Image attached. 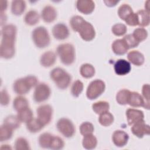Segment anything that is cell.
Returning <instances> with one entry per match:
<instances>
[{
    "instance_id": "cell-17",
    "label": "cell",
    "mask_w": 150,
    "mask_h": 150,
    "mask_svg": "<svg viewBox=\"0 0 150 150\" xmlns=\"http://www.w3.org/2000/svg\"><path fill=\"white\" fill-rule=\"evenodd\" d=\"M76 8L80 12L88 15L93 12L95 4L91 0H79L76 2Z\"/></svg>"
},
{
    "instance_id": "cell-19",
    "label": "cell",
    "mask_w": 150,
    "mask_h": 150,
    "mask_svg": "<svg viewBox=\"0 0 150 150\" xmlns=\"http://www.w3.org/2000/svg\"><path fill=\"white\" fill-rule=\"evenodd\" d=\"M56 60V54L53 51H47L43 53L40 59V64L45 67L53 66Z\"/></svg>"
},
{
    "instance_id": "cell-25",
    "label": "cell",
    "mask_w": 150,
    "mask_h": 150,
    "mask_svg": "<svg viewBox=\"0 0 150 150\" xmlns=\"http://www.w3.org/2000/svg\"><path fill=\"white\" fill-rule=\"evenodd\" d=\"M138 25L144 27L149 25V12H148L145 10H139L137 12Z\"/></svg>"
},
{
    "instance_id": "cell-1",
    "label": "cell",
    "mask_w": 150,
    "mask_h": 150,
    "mask_svg": "<svg viewBox=\"0 0 150 150\" xmlns=\"http://www.w3.org/2000/svg\"><path fill=\"white\" fill-rule=\"evenodd\" d=\"M70 25L72 29L77 32L84 40L91 41L95 38L96 31L93 26L83 17L79 15L73 16L70 20Z\"/></svg>"
},
{
    "instance_id": "cell-18",
    "label": "cell",
    "mask_w": 150,
    "mask_h": 150,
    "mask_svg": "<svg viewBox=\"0 0 150 150\" xmlns=\"http://www.w3.org/2000/svg\"><path fill=\"white\" fill-rule=\"evenodd\" d=\"M41 17L46 23H49L53 22L57 17V12L56 9L51 5L46 6L42 11Z\"/></svg>"
},
{
    "instance_id": "cell-26",
    "label": "cell",
    "mask_w": 150,
    "mask_h": 150,
    "mask_svg": "<svg viewBox=\"0 0 150 150\" xmlns=\"http://www.w3.org/2000/svg\"><path fill=\"white\" fill-rule=\"evenodd\" d=\"M80 73L82 77L86 79H89L94 76L96 70L93 65L89 63H85L81 66Z\"/></svg>"
},
{
    "instance_id": "cell-2",
    "label": "cell",
    "mask_w": 150,
    "mask_h": 150,
    "mask_svg": "<svg viewBox=\"0 0 150 150\" xmlns=\"http://www.w3.org/2000/svg\"><path fill=\"white\" fill-rule=\"evenodd\" d=\"M38 80L36 76L29 75L17 79L13 84L14 92L19 95L26 94L30 89L38 85Z\"/></svg>"
},
{
    "instance_id": "cell-40",
    "label": "cell",
    "mask_w": 150,
    "mask_h": 150,
    "mask_svg": "<svg viewBox=\"0 0 150 150\" xmlns=\"http://www.w3.org/2000/svg\"><path fill=\"white\" fill-rule=\"evenodd\" d=\"M111 31L114 35L121 36L126 33L127 31V28L124 24L118 23L112 26Z\"/></svg>"
},
{
    "instance_id": "cell-4",
    "label": "cell",
    "mask_w": 150,
    "mask_h": 150,
    "mask_svg": "<svg viewBox=\"0 0 150 150\" xmlns=\"http://www.w3.org/2000/svg\"><path fill=\"white\" fill-rule=\"evenodd\" d=\"M50 77L54 82L56 86L61 90L67 88L69 86L71 80V76L60 67L53 69L50 71Z\"/></svg>"
},
{
    "instance_id": "cell-23",
    "label": "cell",
    "mask_w": 150,
    "mask_h": 150,
    "mask_svg": "<svg viewBox=\"0 0 150 150\" xmlns=\"http://www.w3.org/2000/svg\"><path fill=\"white\" fill-rule=\"evenodd\" d=\"M40 19V16L38 12L35 10H30L28 11L25 17L24 21L28 25L33 26L38 23Z\"/></svg>"
},
{
    "instance_id": "cell-34",
    "label": "cell",
    "mask_w": 150,
    "mask_h": 150,
    "mask_svg": "<svg viewBox=\"0 0 150 150\" xmlns=\"http://www.w3.org/2000/svg\"><path fill=\"white\" fill-rule=\"evenodd\" d=\"M132 12H134L132 8L128 4H126L121 5L118 10V15L119 17L124 21Z\"/></svg>"
},
{
    "instance_id": "cell-46",
    "label": "cell",
    "mask_w": 150,
    "mask_h": 150,
    "mask_svg": "<svg viewBox=\"0 0 150 150\" xmlns=\"http://www.w3.org/2000/svg\"><path fill=\"white\" fill-rule=\"evenodd\" d=\"M104 4H105L106 6H109V7H112L114 6L119 2V1H114V0H106L104 1Z\"/></svg>"
},
{
    "instance_id": "cell-3",
    "label": "cell",
    "mask_w": 150,
    "mask_h": 150,
    "mask_svg": "<svg viewBox=\"0 0 150 150\" xmlns=\"http://www.w3.org/2000/svg\"><path fill=\"white\" fill-rule=\"evenodd\" d=\"M16 36L8 34L1 35L2 40L0 45V54L2 58L9 59L13 57L15 55Z\"/></svg>"
},
{
    "instance_id": "cell-47",
    "label": "cell",
    "mask_w": 150,
    "mask_h": 150,
    "mask_svg": "<svg viewBox=\"0 0 150 150\" xmlns=\"http://www.w3.org/2000/svg\"><path fill=\"white\" fill-rule=\"evenodd\" d=\"M1 12H3L4 11L6 10L7 8V1H1Z\"/></svg>"
},
{
    "instance_id": "cell-33",
    "label": "cell",
    "mask_w": 150,
    "mask_h": 150,
    "mask_svg": "<svg viewBox=\"0 0 150 150\" xmlns=\"http://www.w3.org/2000/svg\"><path fill=\"white\" fill-rule=\"evenodd\" d=\"M99 123L104 127H108L114 122V116L109 111L105 112L100 114L98 118Z\"/></svg>"
},
{
    "instance_id": "cell-21",
    "label": "cell",
    "mask_w": 150,
    "mask_h": 150,
    "mask_svg": "<svg viewBox=\"0 0 150 150\" xmlns=\"http://www.w3.org/2000/svg\"><path fill=\"white\" fill-rule=\"evenodd\" d=\"M111 48L113 52L117 55H123L125 54L129 49L122 39L114 40L112 43Z\"/></svg>"
},
{
    "instance_id": "cell-44",
    "label": "cell",
    "mask_w": 150,
    "mask_h": 150,
    "mask_svg": "<svg viewBox=\"0 0 150 150\" xmlns=\"http://www.w3.org/2000/svg\"><path fill=\"white\" fill-rule=\"evenodd\" d=\"M10 97L5 89H3L1 92V104L7 105L9 102Z\"/></svg>"
},
{
    "instance_id": "cell-31",
    "label": "cell",
    "mask_w": 150,
    "mask_h": 150,
    "mask_svg": "<svg viewBox=\"0 0 150 150\" xmlns=\"http://www.w3.org/2000/svg\"><path fill=\"white\" fill-rule=\"evenodd\" d=\"M131 91L125 88L118 91L116 95V101L120 105H126L128 104Z\"/></svg>"
},
{
    "instance_id": "cell-36",
    "label": "cell",
    "mask_w": 150,
    "mask_h": 150,
    "mask_svg": "<svg viewBox=\"0 0 150 150\" xmlns=\"http://www.w3.org/2000/svg\"><path fill=\"white\" fill-rule=\"evenodd\" d=\"M21 122L19 120L17 115H9L5 120L4 124L9 127L13 129H17L21 125Z\"/></svg>"
},
{
    "instance_id": "cell-42",
    "label": "cell",
    "mask_w": 150,
    "mask_h": 150,
    "mask_svg": "<svg viewBox=\"0 0 150 150\" xmlns=\"http://www.w3.org/2000/svg\"><path fill=\"white\" fill-rule=\"evenodd\" d=\"M15 149L16 150H27L30 149V148L27 139L23 137H19L16 139L15 142Z\"/></svg>"
},
{
    "instance_id": "cell-41",
    "label": "cell",
    "mask_w": 150,
    "mask_h": 150,
    "mask_svg": "<svg viewBox=\"0 0 150 150\" xmlns=\"http://www.w3.org/2000/svg\"><path fill=\"white\" fill-rule=\"evenodd\" d=\"M64 145V142L60 137L53 135L49 149L53 150H59L63 149Z\"/></svg>"
},
{
    "instance_id": "cell-5",
    "label": "cell",
    "mask_w": 150,
    "mask_h": 150,
    "mask_svg": "<svg viewBox=\"0 0 150 150\" xmlns=\"http://www.w3.org/2000/svg\"><path fill=\"white\" fill-rule=\"evenodd\" d=\"M57 53L61 62L67 66L73 64L75 60V49L70 43H63L58 46Z\"/></svg>"
},
{
    "instance_id": "cell-12",
    "label": "cell",
    "mask_w": 150,
    "mask_h": 150,
    "mask_svg": "<svg viewBox=\"0 0 150 150\" xmlns=\"http://www.w3.org/2000/svg\"><path fill=\"white\" fill-rule=\"evenodd\" d=\"M131 130L134 135L139 138H142L145 135H149L150 133L149 125L145 122L144 120L132 125Z\"/></svg>"
},
{
    "instance_id": "cell-35",
    "label": "cell",
    "mask_w": 150,
    "mask_h": 150,
    "mask_svg": "<svg viewBox=\"0 0 150 150\" xmlns=\"http://www.w3.org/2000/svg\"><path fill=\"white\" fill-rule=\"evenodd\" d=\"M13 134V129L5 124H2L0 128V141L1 142L11 139Z\"/></svg>"
},
{
    "instance_id": "cell-45",
    "label": "cell",
    "mask_w": 150,
    "mask_h": 150,
    "mask_svg": "<svg viewBox=\"0 0 150 150\" xmlns=\"http://www.w3.org/2000/svg\"><path fill=\"white\" fill-rule=\"evenodd\" d=\"M142 97L145 100V101L149 104V84H145L142 86Z\"/></svg>"
},
{
    "instance_id": "cell-6",
    "label": "cell",
    "mask_w": 150,
    "mask_h": 150,
    "mask_svg": "<svg viewBox=\"0 0 150 150\" xmlns=\"http://www.w3.org/2000/svg\"><path fill=\"white\" fill-rule=\"evenodd\" d=\"M32 38L34 44L38 48H45L49 46L50 42L48 31L43 26L36 28L32 31Z\"/></svg>"
},
{
    "instance_id": "cell-8",
    "label": "cell",
    "mask_w": 150,
    "mask_h": 150,
    "mask_svg": "<svg viewBox=\"0 0 150 150\" xmlns=\"http://www.w3.org/2000/svg\"><path fill=\"white\" fill-rule=\"evenodd\" d=\"M57 130L66 138L72 137L76 132V128L72 121L67 118H62L57 122Z\"/></svg>"
},
{
    "instance_id": "cell-28",
    "label": "cell",
    "mask_w": 150,
    "mask_h": 150,
    "mask_svg": "<svg viewBox=\"0 0 150 150\" xmlns=\"http://www.w3.org/2000/svg\"><path fill=\"white\" fill-rule=\"evenodd\" d=\"M13 107L17 112L29 107V103L27 99L22 96L16 97L13 101Z\"/></svg>"
},
{
    "instance_id": "cell-37",
    "label": "cell",
    "mask_w": 150,
    "mask_h": 150,
    "mask_svg": "<svg viewBox=\"0 0 150 150\" xmlns=\"http://www.w3.org/2000/svg\"><path fill=\"white\" fill-rule=\"evenodd\" d=\"M80 134L83 135H87L89 134H92L94 131V127L92 123L90 122H83L79 128Z\"/></svg>"
},
{
    "instance_id": "cell-11",
    "label": "cell",
    "mask_w": 150,
    "mask_h": 150,
    "mask_svg": "<svg viewBox=\"0 0 150 150\" xmlns=\"http://www.w3.org/2000/svg\"><path fill=\"white\" fill-rule=\"evenodd\" d=\"M128 104L133 107H143L147 110L149 109V104L147 103L142 96L136 91H131Z\"/></svg>"
},
{
    "instance_id": "cell-24",
    "label": "cell",
    "mask_w": 150,
    "mask_h": 150,
    "mask_svg": "<svg viewBox=\"0 0 150 150\" xmlns=\"http://www.w3.org/2000/svg\"><path fill=\"white\" fill-rule=\"evenodd\" d=\"M97 144V138L93 134L84 136L82 141V145L84 148L89 150L93 149L96 147Z\"/></svg>"
},
{
    "instance_id": "cell-32",
    "label": "cell",
    "mask_w": 150,
    "mask_h": 150,
    "mask_svg": "<svg viewBox=\"0 0 150 150\" xmlns=\"http://www.w3.org/2000/svg\"><path fill=\"white\" fill-rule=\"evenodd\" d=\"M53 137V135L49 132H45L42 134L38 139L40 146L43 148H50V145Z\"/></svg>"
},
{
    "instance_id": "cell-7",
    "label": "cell",
    "mask_w": 150,
    "mask_h": 150,
    "mask_svg": "<svg viewBox=\"0 0 150 150\" xmlns=\"http://www.w3.org/2000/svg\"><path fill=\"white\" fill-rule=\"evenodd\" d=\"M105 88V83L100 79L92 81L87 87L86 96L89 100H95L104 93Z\"/></svg>"
},
{
    "instance_id": "cell-30",
    "label": "cell",
    "mask_w": 150,
    "mask_h": 150,
    "mask_svg": "<svg viewBox=\"0 0 150 150\" xmlns=\"http://www.w3.org/2000/svg\"><path fill=\"white\" fill-rule=\"evenodd\" d=\"M17 117L21 122H25L26 124L33 118V114L32 110L28 107L18 111Z\"/></svg>"
},
{
    "instance_id": "cell-38",
    "label": "cell",
    "mask_w": 150,
    "mask_h": 150,
    "mask_svg": "<svg viewBox=\"0 0 150 150\" xmlns=\"http://www.w3.org/2000/svg\"><path fill=\"white\" fill-rule=\"evenodd\" d=\"M83 83L79 80H76L72 84L71 93L74 97H78L83 90Z\"/></svg>"
},
{
    "instance_id": "cell-9",
    "label": "cell",
    "mask_w": 150,
    "mask_h": 150,
    "mask_svg": "<svg viewBox=\"0 0 150 150\" xmlns=\"http://www.w3.org/2000/svg\"><path fill=\"white\" fill-rule=\"evenodd\" d=\"M50 94V88L47 84L45 83L38 84L33 93L34 101L38 103L43 102L49 98Z\"/></svg>"
},
{
    "instance_id": "cell-43",
    "label": "cell",
    "mask_w": 150,
    "mask_h": 150,
    "mask_svg": "<svg viewBox=\"0 0 150 150\" xmlns=\"http://www.w3.org/2000/svg\"><path fill=\"white\" fill-rule=\"evenodd\" d=\"M122 40L125 42L126 45H127L128 49L134 48L137 47L139 45V42L135 39L132 34H128L125 35Z\"/></svg>"
},
{
    "instance_id": "cell-16",
    "label": "cell",
    "mask_w": 150,
    "mask_h": 150,
    "mask_svg": "<svg viewBox=\"0 0 150 150\" xmlns=\"http://www.w3.org/2000/svg\"><path fill=\"white\" fill-rule=\"evenodd\" d=\"M128 134L122 130H116L112 135V140L114 144L118 147H123L128 142Z\"/></svg>"
},
{
    "instance_id": "cell-22",
    "label": "cell",
    "mask_w": 150,
    "mask_h": 150,
    "mask_svg": "<svg viewBox=\"0 0 150 150\" xmlns=\"http://www.w3.org/2000/svg\"><path fill=\"white\" fill-rule=\"evenodd\" d=\"M26 9L25 1L22 0L12 1L11 4V12L16 15L19 16L22 15Z\"/></svg>"
},
{
    "instance_id": "cell-29",
    "label": "cell",
    "mask_w": 150,
    "mask_h": 150,
    "mask_svg": "<svg viewBox=\"0 0 150 150\" xmlns=\"http://www.w3.org/2000/svg\"><path fill=\"white\" fill-rule=\"evenodd\" d=\"M93 110L97 114H101L105 112L108 111L110 109L109 103L105 101H99L94 103L92 105Z\"/></svg>"
},
{
    "instance_id": "cell-48",
    "label": "cell",
    "mask_w": 150,
    "mask_h": 150,
    "mask_svg": "<svg viewBox=\"0 0 150 150\" xmlns=\"http://www.w3.org/2000/svg\"><path fill=\"white\" fill-rule=\"evenodd\" d=\"M149 1H147L145 3V11H147L148 12H149Z\"/></svg>"
},
{
    "instance_id": "cell-27",
    "label": "cell",
    "mask_w": 150,
    "mask_h": 150,
    "mask_svg": "<svg viewBox=\"0 0 150 150\" xmlns=\"http://www.w3.org/2000/svg\"><path fill=\"white\" fill-rule=\"evenodd\" d=\"M26 124L27 129L32 133L39 132L45 127L38 118H33Z\"/></svg>"
},
{
    "instance_id": "cell-39",
    "label": "cell",
    "mask_w": 150,
    "mask_h": 150,
    "mask_svg": "<svg viewBox=\"0 0 150 150\" xmlns=\"http://www.w3.org/2000/svg\"><path fill=\"white\" fill-rule=\"evenodd\" d=\"M132 35L135 39L140 43L146 39L148 37V32L144 28H138L134 30Z\"/></svg>"
},
{
    "instance_id": "cell-20",
    "label": "cell",
    "mask_w": 150,
    "mask_h": 150,
    "mask_svg": "<svg viewBox=\"0 0 150 150\" xmlns=\"http://www.w3.org/2000/svg\"><path fill=\"white\" fill-rule=\"evenodd\" d=\"M128 60L132 64L139 66L144 64L145 58L142 53L138 50H132L127 54Z\"/></svg>"
},
{
    "instance_id": "cell-15",
    "label": "cell",
    "mask_w": 150,
    "mask_h": 150,
    "mask_svg": "<svg viewBox=\"0 0 150 150\" xmlns=\"http://www.w3.org/2000/svg\"><path fill=\"white\" fill-rule=\"evenodd\" d=\"M114 69L117 75L124 76L130 72L131 66L129 62L124 59H119L115 63Z\"/></svg>"
},
{
    "instance_id": "cell-14",
    "label": "cell",
    "mask_w": 150,
    "mask_h": 150,
    "mask_svg": "<svg viewBox=\"0 0 150 150\" xmlns=\"http://www.w3.org/2000/svg\"><path fill=\"white\" fill-rule=\"evenodd\" d=\"M126 117L129 125H132L138 121L144 120V119L143 111L134 108H128L126 111Z\"/></svg>"
},
{
    "instance_id": "cell-13",
    "label": "cell",
    "mask_w": 150,
    "mask_h": 150,
    "mask_svg": "<svg viewBox=\"0 0 150 150\" xmlns=\"http://www.w3.org/2000/svg\"><path fill=\"white\" fill-rule=\"evenodd\" d=\"M69 30L67 26L63 23H58L52 29V34L57 40H64L69 36Z\"/></svg>"
},
{
    "instance_id": "cell-10",
    "label": "cell",
    "mask_w": 150,
    "mask_h": 150,
    "mask_svg": "<svg viewBox=\"0 0 150 150\" xmlns=\"http://www.w3.org/2000/svg\"><path fill=\"white\" fill-rule=\"evenodd\" d=\"M53 115L52 107L49 104H44L39 106L37 109V118L44 125L50 123Z\"/></svg>"
}]
</instances>
